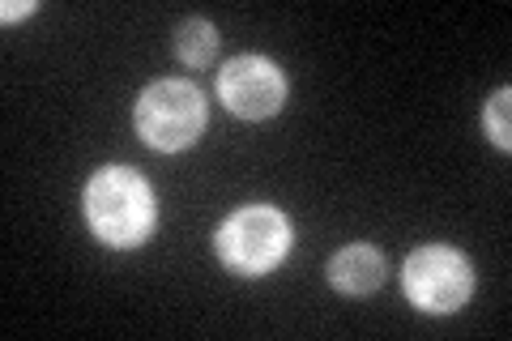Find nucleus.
<instances>
[{
  "mask_svg": "<svg viewBox=\"0 0 512 341\" xmlns=\"http://www.w3.org/2000/svg\"><path fill=\"white\" fill-rule=\"evenodd\" d=\"M86 222L107 248L146 243L158 222L150 184L128 167H99L86 184Z\"/></svg>",
  "mask_w": 512,
  "mask_h": 341,
  "instance_id": "nucleus-1",
  "label": "nucleus"
},
{
  "mask_svg": "<svg viewBox=\"0 0 512 341\" xmlns=\"http://www.w3.org/2000/svg\"><path fill=\"white\" fill-rule=\"evenodd\" d=\"M218 99L227 103L239 120H265V116H274L286 99V77L274 60L239 56L218 73Z\"/></svg>",
  "mask_w": 512,
  "mask_h": 341,
  "instance_id": "nucleus-5",
  "label": "nucleus"
},
{
  "mask_svg": "<svg viewBox=\"0 0 512 341\" xmlns=\"http://www.w3.org/2000/svg\"><path fill=\"white\" fill-rule=\"evenodd\" d=\"M30 9H35V5H5V22H13V18H26Z\"/></svg>",
  "mask_w": 512,
  "mask_h": 341,
  "instance_id": "nucleus-9",
  "label": "nucleus"
},
{
  "mask_svg": "<svg viewBox=\"0 0 512 341\" xmlns=\"http://www.w3.org/2000/svg\"><path fill=\"white\" fill-rule=\"evenodd\" d=\"M214 248L239 278H261L291 252V218L274 205H248L218 226Z\"/></svg>",
  "mask_w": 512,
  "mask_h": 341,
  "instance_id": "nucleus-2",
  "label": "nucleus"
},
{
  "mask_svg": "<svg viewBox=\"0 0 512 341\" xmlns=\"http://www.w3.org/2000/svg\"><path fill=\"white\" fill-rule=\"evenodd\" d=\"M205 128V99L188 81H154L137 99V133L163 154L188 150Z\"/></svg>",
  "mask_w": 512,
  "mask_h": 341,
  "instance_id": "nucleus-3",
  "label": "nucleus"
},
{
  "mask_svg": "<svg viewBox=\"0 0 512 341\" xmlns=\"http://www.w3.org/2000/svg\"><path fill=\"white\" fill-rule=\"evenodd\" d=\"M214 52H218V35H214V26L205 18H188L180 30H175V56H180L188 69L210 64Z\"/></svg>",
  "mask_w": 512,
  "mask_h": 341,
  "instance_id": "nucleus-7",
  "label": "nucleus"
},
{
  "mask_svg": "<svg viewBox=\"0 0 512 341\" xmlns=\"http://www.w3.org/2000/svg\"><path fill=\"white\" fill-rule=\"evenodd\" d=\"M508 103H512L508 86L500 94H491V103H487V137L500 145V150H508V145H512V137H508Z\"/></svg>",
  "mask_w": 512,
  "mask_h": 341,
  "instance_id": "nucleus-8",
  "label": "nucleus"
},
{
  "mask_svg": "<svg viewBox=\"0 0 512 341\" xmlns=\"http://www.w3.org/2000/svg\"><path fill=\"white\" fill-rule=\"evenodd\" d=\"M329 282L342 290V295H372L384 282V261L376 248L367 243H350L329 261Z\"/></svg>",
  "mask_w": 512,
  "mask_h": 341,
  "instance_id": "nucleus-6",
  "label": "nucleus"
},
{
  "mask_svg": "<svg viewBox=\"0 0 512 341\" xmlns=\"http://www.w3.org/2000/svg\"><path fill=\"white\" fill-rule=\"evenodd\" d=\"M402 286L419 312H457L474 290V273L453 248H419L402 269Z\"/></svg>",
  "mask_w": 512,
  "mask_h": 341,
  "instance_id": "nucleus-4",
  "label": "nucleus"
}]
</instances>
